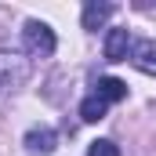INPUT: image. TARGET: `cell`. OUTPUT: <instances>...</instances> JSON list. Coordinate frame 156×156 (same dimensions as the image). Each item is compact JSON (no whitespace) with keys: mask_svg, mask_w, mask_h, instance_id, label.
<instances>
[{"mask_svg":"<svg viewBox=\"0 0 156 156\" xmlns=\"http://www.w3.org/2000/svg\"><path fill=\"white\" fill-rule=\"evenodd\" d=\"M105 109H109V102H105V98H98V94H87V98L80 102V116L87 120V123L105 120Z\"/></svg>","mask_w":156,"mask_h":156,"instance_id":"cell-7","label":"cell"},{"mask_svg":"<svg viewBox=\"0 0 156 156\" xmlns=\"http://www.w3.org/2000/svg\"><path fill=\"white\" fill-rule=\"evenodd\" d=\"M131 51V29H109L105 37V58L109 62H123Z\"/></svg>","mask_w":156,"mask_h":156,"instance_id":"cell-4","label":"cell"},{"mask_svg":"<svg viewBox=\"0 0 156 156\" xmlns=\"http://www.w3.org/2000/svg\"><path fill=\"white\" fill-rule=\"evenodd\" d=\"M134 66L142 73H156V40H138L134 44Z\"/></svg>","mask_w":156,"mask_h":156,"instance_id":"cell-6","label":"cell"},{"mask_svg":"<svg viewBox=\"0 0 156 156\" xmlns=\"http://www.w3.org/2000/svg\"><path fill=\"white\" fill-rule=\"evenodd\" d=\"M26 149H29V153L47 156V153H55V149H58V134H55L51 127H33V131L26 134Z\"/></svg>","mask_w":156,"mask_h":156,"instance_id":"cell-3","label":"cell"},{"mask_svg":"<svg viewBox=\"0 0 156 156\" xmlns=\"http://www.w3.org/2000/svg\"><path fill=\"white\" fill-rule=\"evenodd\" d=\"M26 80H29V62L15 51H0V98L18 91Z\"/></svg>","mask_w":156,"mask_h":156,"instance_id":"cell-1","label":"cell"},{"mask_svg":"<svg viewBox=\"0 0 156 156\" xmlns=\"http://www.w3.org/2000/svg\"><path fill=\"white\" fill-rule=\"evenodd\" d=\"M22 44H26V51H29L33 58H51V55H55V33H51V26H44V22H37V18L26 22Z\"/></svg>","mask_w":156,"mask_h":156,"instance_id":"cell-2","label":"cell"},{"mask_svg":"<svg viewBox=\"0 0 156 156\" xmlns=\"http://www.w3.org/2000/svg\"><path fill=\"white\" fill-rule=\"evenodd\" d=\"M109 15H113V4H105V0H87V4H83V29H102V26L109 22Z\"/></svg>","mask_w":156,"mask_h":156,"instance_id":"cell-5","label":"cell"},{"mask_svg":"<svg viewBox=\"0 0 156 156\" xmlns=\"http://www.w3.org/2000/svg\"><path fill=\"white\" fill-rule=\"evenodd\" d=\"M87 156H120V149H116V142H109V138H98V142H91Z\"/></svg>","mask_w":156,"mask_h":156,"instance_id":"cell-9","label":"cell"},{"mask_svg":"<svg viewBox=\"0 0 156 156\" xmlns=\"http://www.w3.org/2000/svg\"><path fill=\"white\" fill-rule=\"evenodd\" d=\"M94 94H98V98H105V102H120V98H127V83L116 80V76H102Z\"/></svg>","mask_w":156,"mask_h":156,"instance_id":"cell-8","label":"cell"}]
</instances>
